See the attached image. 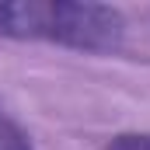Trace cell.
Listing matches in <instances>:
<instances>
[{"label":"cell","mask_w":150,"mask_h":150,"mask_svg":"<svg viewBox=\"0 0 150 150\" xmlns=\"http://www.w3.org/2000/svg\"><path fill=\"white\" fill-rule=\"evenodd\" d=\"M105 150H150V133H122Z\"/></svg>","instance_id":"obj_3"},{"label":"cell","mask_w":150,"mask_h":150,"mask_svg":"<svg viewBox=\"0 0 150 150\" xmlns=\"http://www.w3.org/2000/svg\"><path fill=\"white\" fill-rule=\"evenodd\" d=\"M122 14L77 0H0V35L45 38L84 52H112L122 42Z\"/></svg>","instance_id":"obj_1"},{"label":"cell","mask_w":150,"mask_h":150,"mask_svg":"<svg viewBox=\"0 0 150 150\" xmlns=\"http://www.w3.org/2000/svg\"><path fill=\"white\" fill-rule=\"evenodd\" d=\"M0 150H32L28 133H25L14 119H7L4 112H0Z\"/></svg>","instance_id":"obj_2"}]
</instances>
